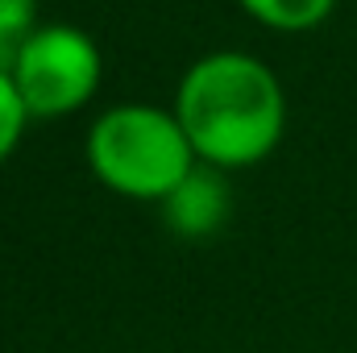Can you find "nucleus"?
Masks as SVG:
<instances>
[{"label": "nucleus", "mask_w": 357, "mask_h": 353, "mask_svg": "<svg viewBox=\"0 0 357 353\" xmlns=\"http://www.w3.org/2000/svg\"><path fill=\"white\" fill-rule=\"evenodd\" d=\"M171 108L195 158L225 175L266 163L287 133L282 80L245 50H212L195 59L178 80Z\"/></svg>", "instance_id": "obj_1"}, {"label": "nucleus", "mask_w": 357, "mask_h": 353, "mask_svg": "<svg viewBox=\"0 0 357 353\" xmlns=\"http://www.w3.org/2000/svg\"><path fill=\"white\" fill-rule=\"evenodd\" d=\"M88 171L112 195L162 204L183 179L199 167L175 108L125 100L104 108L84 137Z\"/></svg>", "instance_id": "obj_2"}, {"label": "nucleus", "mask_w": 357, "mask_h": 353, "mask_svg": "<svg viewBox=\"0 0 357 353\" xmlns=\"http://www.w3.org/2000/svg\"><path fill=\"white\" fill-rule=\"evenodd\" d=\"M13 88L29 121H63L88 108L104 80V54L88 29L46 21L13 63Z\"/></svg>", "instance_id": "obj_3"}, {"label": "nucleus", "mask_w": 357, "mask_h": 353, "mask_svg": "<svg viewBox=\"0 0 357 353\" xmlns=\"http://www.w3.org/2000/svg\"><path fill=\"white\" fill-rule=\"evenodd\" d=\"M229 204H233V195H229L225 171L199 163V167L183 179L158 208H162V220H167L171 233L195 241V237L216 233V229L229 220Z\"/></svg>", "instance_id": "obj_4"}, {"label": "nucleus", "mask_w": 357, "mask_h": 353, "mask_svg": "<svg viewBox=\"0 0 357 353\" xmlns=\"http://www.w3.org/2000/svg\"><path fill=\"white\" fill-rule=\"evenodd\" d=\"M245 17H254L262 29L274 33H307L324 25L337 8V0H237Z\"/></svg>", "instance_id": "obj_5"}, {"label": "nucleus", "mask_w": 357, "mask_h": 353, "mask_svg": "<svg viewBox=\"0 0 357 353\" xmlns=\"http://www.w3.org/2000/svg\"><path fill=\"white\" fill-rule=\"evenodd\" d=\"M46 21L38 17V0H0V71L8 75L25 42L42 29Z\"/></svg>", "instance_id": "obj_6"}, {"label": "nucleus", "mask_w": 357, "mask_h": 353, "mask_svg": "<svg viewBox=\"0 0 357 353\" xmlns=\"http://www.w3.org/2000/svg\"><path fill=\"white\" fill-rule=\"evenodd\" d=\"M25 129H29V112H25L21 96H17V88H13V75L0 71V167L17 154Z\"/></svg>", "instance_id": "obj_7"}]
</instances>
